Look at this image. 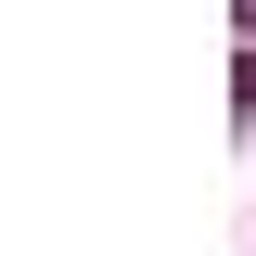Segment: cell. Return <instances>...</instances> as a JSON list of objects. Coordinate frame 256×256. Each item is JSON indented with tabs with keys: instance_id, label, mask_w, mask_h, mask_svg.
Segmentation results:
<instances>
[]
</instances>
